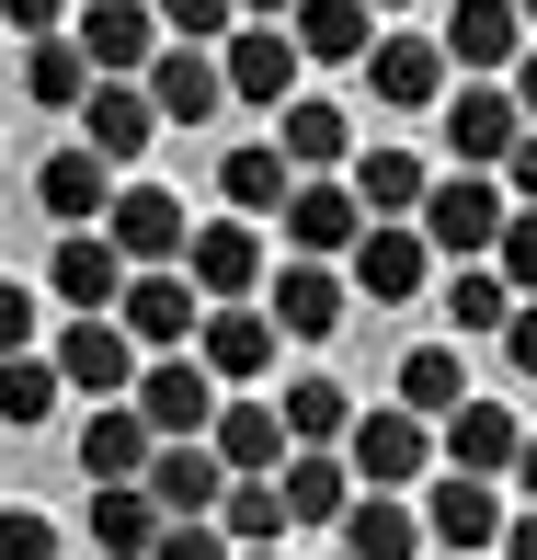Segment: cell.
I'll use <instances>...</instances> for the list:
<instances>
[{"label": "cell", "instance_id": "obj_17", "mask_svg": "<svg viewBox=\"0 0 537 560\" xmlns=\"http://www.w3.org/2000/svg\"><path fill=\"white\" fill-rule=\"evenodd\" d=\"M195 354H207L218 389H252V377L275 366V310H252V298H218V310L195 320Z\"/></svg>", "mask_w": 537, "mask_h": 560}, {"label": "cell", "instance_id": "obj_50", "mask_svg": "<svg viewBox=\"0 0 537 560\" xmlns=\"http://www.w3.org/2000/svg\"><path fill=\"white\" fill-rule=\"evenodd\" d=\"M241 23H287V0H241Z\"/></svg>", "mask_w": 537, "mask_h": 560}, {"label": "cell", "instance_id": "obj_13", "mask_svg": "<svg viewBox=\"0 0 537 560\" xmlns=\"http://www.w3.org/2000/svg\"><path fill=\"white\" fill-rule=\"evenodd\" d=\"M434 126H446V161H457V172H492L503 149L526 138V115H515V92H503V81L446 92V104H434Z\"/></svg>", "mask_w": 537, "mask_h": 560}, {"label": "cell", "instance_id": "obj_20", "mask_svg": "<svg viewBox=\"0 0 537 560\" xmlns=\"http://www.w3.org/2000/svg\"><path fill=\"white\" fill-rule=\"evenodd\" d=\"M138 480H149V503H161V515H218V492H229V469H218L207 435H161Z\"/></svg>", "mask_w": 537, "mask_h": 560}, {"label": "cell", "instance_id": "obj_51", "mask_svg": "<svg viewBox=\"0 0 537 560\" xmlns=\"http://www.w3.org/2000/svg\"><path fill=\"white\" fill-rule=\"evenodd\" d=\"M229 560H287V538H275V549H229Z\"/></svg>", "mask_w": 537, "mask_h": 560}, {"label": "cell", "instance_id": "obj_54", "mask_svg": "<svg viewBox=\"0 0 537 560\" xmlns=\"http://www.w3.org/2000/svg\"><path fill=\"white\" fill-rule=\"evenodd\" d=\"M331 560H354V549H331Z\"/></svg>", "mask_w": 537, "mask_h": 560}, {"label": "cell", "instance_id": "obj_36", "mask_svg": "<svg viewBox=\"0 0 537 560\" xmlns=\"http://www.w3.org/2000/svg\"><path fill=\"white\" fill-rule=\"evenodd\" d=\"M400 400H412L423 423H446L457 400H469V354H457V343H412V354H400Z\"/></svg>", "mask_w": 537, "mask_h": 560}, {"label": "cell", "instance_id": "obj_2", "mask_svg": "<svg viewBox=\"0 0 537 560\" xmlns=\"http://www.w3.org/2000/svg\"><path fill=\"white\" fill-rule=\"evenodd\" d=\"M343 469L366 480V492H423L434 480V423L412 412V400H377V412L343 423Z\"/></svg>", "mask_w": 537, "mask_h": 560}, {"label": "cell", "instance_id": "obj_5", "mask_svg": "<svg viewBox=\"0 0 537 560\" xmlns=\"http://www.w3.org/2000/svg\"><path fill=\"white\" fill-rule=\"evenodd\" d=\"M423 549L492 560V549H503V480H480V469H434V480H423Z\"/></svg>", "mask_w": 537, "mask_h": 560}, {"label": "cell", "instance_id": "obj_43", "mask_svg": "<svg viewBox=\"0 0 537 560\" xmlns=\"http://www.w3.org/2000/svg\"><path fill=\"white\" fill-rule=\"evenodd\" d=\"M492 343H503V366H515V377H526V389H537V298H515V320H503V332H492Z\"/></svg>", "mask_w": 537, "mask_h": 560}, {"label": "cell", "instance_id": "obj_27", "mask_svg": "<svg viewBox=\"0 0 537 560\" xmlns=\"http://www.w3.org/2000/svg\"><path fill=\"white\" fill-rule=\"evenodd\" d=\"M115 287H126V252L104 229H69L58 264H46V298H58V310H115Z\"/></svg>", "mask_w": 537, "mask_h": 560}, {"label": "cell", "instance_id": "obj_46", "mask_svg": "<svg viewBox=\"0 0 537 560\" xmlns=\"http://www.w3.org/2000/svg\"><path fill=\"white\" fill-rule=\"evenodd\" d=\"M492 172H503V195H515V207H537V126H526V138H515V149H503V161H492Z\"/></svg>", "mask_w": 537, "mask_h": 560}, {"label": "cell", "instance_id": "obj_3", "mask_svg": "<svg viewBox=\"0 0 537 560\" xmlns=\"http://www.w3.org/2000/svg\"><path fill=\"white\" fill-rule=\"evenodd\" d=\"M343 287L377 298V310H412V298L434 287V241H423L412 218H366V229L343 241Z\"/></svg>", "mask_w": 537, "mask_h": 560}, {"label": "cell", "instance_id": "obj_28", "mask_svg": "<svg viewBox=\"0 0 537 560\" xmlns=\"http://www.w3.org/2000/svg\"><path fill=\"white\" fill-rule=\"evenodd\" d=\"M287 35H297V58L354 69V58L377 46V12H366V0H287Z\"/></svg>", "mask_w": 537, "mask_h": 560}, {"label": "cell", "instance_id": "obj_38", "mask_svg": "<svg viewBox=\"0 0 537 560\" xmlns=\"http://www.w3.org/2000/svg\"><path fill=\"white\" fill-rule=\"evenodd\" d=\"M275 412H287V446H343V423H354V389H343V377H297V389L275 400Z\"/></svg>", "mask_w": 537, "mask_h": 560}, {"label": "cell", "instance_id": "obj_18", "mask_svg": "<svg viewBox=\"0 0 537 560\" xmlns=\"http://www.w3.org/2000/svg\"><path fill=\"white\" fill-rule=\"evenodd\" d=\"M149 138H161V104H149V81H92L81 92V149H104L115 172L149 161Z\"/></svg>", "mask_w": 537, "mask_h": 560}, {"label": "cell", "instance_id": "obj_42", "mask_svg": "<svg viewBox=\"0 0 537 560\" xmlns=\"http://www.w3.org/2000/svg\"><path fill=\"white\" fill-rule=\"evenodd\" d=\"M0 560H58V526L23 515V503H0Z\"/></svg>", "mask_w": 537, "mask_h": 560}, {"label": "cell", "instance_id": "obj_24", "mask_svg": "<svg viewBox=\"0 0 537 560\" xmlns=\"http://www.w3.org/2000/svg\"><path fill=\"white\" fill-rule=\"evenodd\" d=\"M207 446H218L229 480H241V469H287V412H275V400H229V389H218Z\"/></svg>", "mask_w": 537, "mask_h": 560}, {"label": "cell", "instance_id": "obj_23", "mask_svg": "<svg viewBox=\"0 0 537 560\" xmlns=\"http://www.w3.org/2000/svg\"><path fill=\"white\" fill-rule=\"evenodd\" d=\"M35 207L58 218V229H104V207H115V161H104V149H58V161L35 172Z\"/></svg>", "mask_w": 537, "mask_h": 560}, {"label": "cell", "instance_id": "obj_29", "mask_svg": "<svg viewBox=\"0 0 537 560\" xmlns=\"http://www.w3.org/2000/svg\"><path fill=\"white\" fill-rule=\"evenodd\" d=\"M149 446H161V435H149L138 400H92V423H81V469H92V480H138Z\"/></svg>", "mask_w": 537, "mask_h": 560}, {"label": "cell", "instance_id": "obj_47", "mask_svg": "<svg viewBox=\"0 0 537 560\" xmlns=\"http://www.w3.org/2000/svg\"><path fill=\"white\" fill-rule=\"evenodd\" d=\"M503 92H515V115L537 126V46H526V58H515V69H503Z\"/></svg>", "mask_w": 537, "mask_h": 560}, {"label": "cell", "instance_id": "obj_15", "mask_svg": "<svg viewBox=\"0 0 537 560\" xmlns=\"http://www.w3.org/2000/svg\"><path fill=\"white\" fill-rule=\"evenodd\" d=\"M354 69H366V92L389 115H434V104H446V46H434V35H377Z\"/></svg>", "mask_w": 537, "mask_h": 560}, {"label": "cell", "instance_id": "obj_37", "mask_svg": "<svg viewBox=\"0 0 537 560\" xmlns=\"http://www.w3.org/2000/svg\"><path fill=\"white\" fill-rule=\"evenodd\" d=\"M69 400V377H58V354H0V423L12 435H35L46 412Z\"/></svg>", "mask_w": 537, "mask_h": 560}, {"label": "cell", "instance_id": "obj_39", "mask_svg": "<svg viewBox=\"0 0 537 560\" xmlns=\"http://www.w3.org/2000/svg\"><path fill=\"white\" fill-rule=\"evenodd\" d=\"M149 560H229V526H218V515H161Z\"/></svg>", "mask_w": 537, "mask_h": 560}, {"label": "cell", "instance_id": "obj_53", "mask_svg": "<svg viewBox=\"0 0 537 560\" xmlns=\"http://www.w3.org/2000/svg\"><path fill=\"white\" fill-rule=\"evenodd\" d=\"M515 12H526V35H537V0H515Z\"/></svg>", "mask_w": 537, "mask_h": 560}, {"label": "cell", "instance_id": "obj_48", "mask_svg": "<svg viewBox=\"0 0 537 560\" xmlns=\"http://www.w3.org/2000/svg\"><path fill=\"white\" fill-rule=\"evenodd\" d=\"M503 560H537V503H526V515H503Z\"/></svg>", "mask_w": 537, "mask_h": 560}, {"label": "cell", "instance_id": "obj_40", "mask_svg": "<svg viewBox=\"0 0 537 560\" xmlns=\"http://www.w3.org/2000/svg\"><path fill=\"white\" fill-rule=\"evenodd\" d=\"M161 12V35H184V46H218L229 23H241V0H149Z\"/></svg>", "mask_w": 537, "mask_h": 560}, {"label": "cell", "instance_id": "obj_33", "mask_svg": "<svg viewBox=\"0 0 537 560\" xmlns=\"http://www.w3.org/2000/svg\"><path fill=\"white\" fill-rule=\"evenodd\" d=\"M218 526H229V549H275V538H287V480H275V469H241L218 492Z\"/></svg>", "mask_w": 537, "mask_h": 560}, {"label": "cell", "instance_id": "obj_35", "mask_svg": "<svg viewBox=\"0 0 537 560\" xmlns=\"http://www.w3.org/2000/svg\"><path fill=\"white\" fill-rule=\"evenodd\" d=\"M23 92H35L46 115H81V92H92V58L69 35H23Z\"/></svg>", "mask_w": 537, "mask_h": 560}, {"label": "cell", "instance_id": "obj_25", "mask_svg": "<svg viewBox=\"0 0 537 560\" xmlns=\"http://www.w3.org/2000/svg\"><path fill=\"white\" fill-rule=\"evenodd\" d=\"M275 149H287V172H343V161H354V115L287 92V104H275Z\"/></svg>", "mask_w": 537, "mask_h": 560}, {"label": "cell", "instance_id": "obj_44", "mask_svg": "<svg viewBox=\"0 0 537 560\" xmlns=\"http://www.w3.org/2000/svg\"><path fill=\"white\" fill-rule=\"evenodd\" d=\"M23 343H35V287L0 275V354H23Z\"/></svg>", "mask_w": 537, "mask_h": 560}, {"label": "cell", "instance_id": "obj_4", "mask_svg": "<svg viewBox=\"0 0 537 560\" xmlns=\"http://www.w3.org/2000/svg\"><path fill=\"white\" fill-rule=\"evenodd\" d=\"M115 320H126V343H138V354H172V343H195L207 298H195V275H184V264H126Z\"/></svg>", "mask_w": 537, "mask_h": 560}, {"label": "cell", "instance_id": "obj_16", "mask_svg": "<svg viewBox=\"0 0 537 560\" xmlns=\"http://www.w3.org/2000/svg\"><path fill=\"white\" fill-rule=\"evenodd\" d=\"M149 81V104H161V126H218V104H229V69H218V46H184L172 35L161 58L138 69Z\"/></svg>", "mask_w": 537, "mask_h": 560}, {"label": "cell", "instance_id": "obj_19", "mask_svg": "<svg viewBox=\"0 0 537 560\" xmlns=\"http://www.w3.org/2000/svg\"><path fill=\"white\" fill-rule=\"evenodd\" d=\"M275 218H287V252H320V264H343V241L366 229V207H354V184H331V172H297Z\"/></svg>", "mask_w": 537, "mask_h": 560}, {"label": "cell", "instance_id": "obj_26", "mask_svg": "<svg viewBox=\"0 0 537 560\" xmlns=\"http://www.w3.org/2000/svg\"><path fill=\"white\" fill-rule=\"evenodd\" d=\"M343 184H354V207H366V218H412L434 172H423V149L377 138V149H354V161H343Z\"/></svg>", "mask_w": 537, "mask_h": 560}, {"label": "cell", "instance_id": "obj_30", "mask_svg": "<svg viewBox=\"0 0 537 560\" xmlns=\"http://www.w3.org/2000/svg\"><path fill=\"white\" fill-rule=\"evenodd\" d=\"M287 526H331L354 503V469H343V446H287Z\"/></svg>", "mask_w": 537, "mask_h": 560}, {"label": "cell", "instance_id": "obj_34", "mask_svg": "<svg viewBox=\"0 0 537 560\" xmlns=\"http://www.w3.org/2000/svg\"><path fill=\"white\" fill-rule=\"evenodd\" d=\"M503 320H515V287H503V264H457V275H446V332H457V343H492Z\"/></svg>", "mask_w": 537, "mask_h": 560}, {"label": "cell", "instance_id": "obj_31", "mask_svg": "<svg viewBox=\"0 0 537 560\" xmlns=\"http://www.w3.org/2000/svg\"><path fill=\"white\" fill-rule=\"evenodd\" d=\"M149 538H161L149 480H92V549H104V560H149Z\"/></svg>", "mask_w": 537, "mask_h": 560}, {"label": "cell", "instance_id": "obj_8", "mask_svg": "<svg viewBox=\"0 0 537 560\" xmlns=\"http://www.w3.org/2000/svg\"><path fill=\"white\" fill-rule=\"evenodd\" d=\"M149 412V435H207V412H218V377H207V354L195 343H172V354H138V389H126Z\"/></svg>", "mask_w": 537, "mask_h": 560}, {"label": "cell", "instance_id": "obj_7", "mask_svg": "<svg viewBox=\"0 0 537 560\" xmlns=\"http://www.w3.org/2000/svg\"><path fill=\"white\" fill-rule=\"evenodd\" d=\"M264 310H275V332L331 343V332H343V310H354V287H343V264H320V252H287V264L264 275Z\"/></svg>", "mask_w": 537, "mask_h": 560}, {"label": "cell", "instance_id": "obj_49", "mask_svg": "<svg viewBox=\"0 0 537 560\" xmlns=\"http://www.w3.org/2000/svg\"><path fill=\"white\" fill-rule=\"evenodd\" d=\"M503 480H515V492L537 503V423H526V435H515V469H503Z\"/></svg>", "mask_w": 537, "mask_h": 560}, {"label": "cell", "instance_id": "obj_6", "mask_svg": "<svg viewBox=\"0 0 537 560\" xmlns=\"http://www.w3.org/2000/svg\"><path fill=\"white\" fill-rule=\"evenodd\" d=\"M184 275H195V298H264V275H275V252H264V218H195V241H184Z\"/></svg>", "mask_w": 537, "mask_h": 560}, {"label": "cell", "instance_id": "obj_45", "mask_svg": "<svg viewBox=\"0 0 537 560\" xmlns=\"http://www.w3.org/2000/svg\"><path fill=\"white\" fill-rule=\"evenodd\" d=\"M0 35H69V0H0Z\"/></svg>", "mask_w": 537, "mask_h": 560}, {"label": "cell", "instance_id": "obj_1", "mask_svg": "<svg viewBox=\"0 0 537 560\" xmlns=\"http://www.w3.org/2000/svg\"><path fill=\"white\" fill-rule=\"evenodd\" d=\"M503 218H515L503 172H434V184H423V207H412V229H423L434 252H457V264H492Z\"/></svg>", "mask_w": 537, "mask_h": 560}, {"label": "cell", "instance_id": "obj_32", "mask_svg": "<svg viewBox=\"0 0 537 560\" xmlns=\"http://www.w3.org/2000/svg\"><path fill=\"white\" fill-rule=\"evenodd\" d=\"M287 184H297V172H287V149H275V138H241V149L218 161L229 218H275V207H287Z\"/></svg>", "mask_w": 537, "mask_h": 560}, {"label": "cell", "instance_id": "obj_10", "mask_svg": "<svg viewBox=\"0 0 537 560\" xmlns=\"http://www.w3.org/2000/svg\"><path fill=\"white\" fill-rule=\"evenodd\" d=\"M69 46H81L92 58V81H138L149 58H161V12H149V0H81V23H69Z\"/></svg>", "mask_w": 537, "mask_h": 560}, {"label": "cell", "instance_id": "obj_11", "mask_svg": "<svg viewBox=\"0 0 537 560\" xmlns=\"http://www.w3.org/2000/svg\"><path fill=\"white\" fill-rule=\"evenodd\" d=\"M104 241L126 252V264H184L195 218H184V195H172V184H138V172H126L115 207H104Z\"/></svg>", "mask_w": 537, "mask_h": 560}, {"label": "cell", "instance_id": "obj_22", "mask_svg": "<svg viewBox=\"0 0 537 560\" xmlns=\"http://www.w3.org/2000/svg\"><path fill=\"white\" fill-rule=\"evenodd\" d=\"M515 435H526V423L503 412V400H480V389H469L446 423H434V457H446V469H480V480H503V469H515Z\"/></svg>", "mask_w": 537, "mask_h": 560}, {"label": "cell", "instance_id": "obj_14", "mask_svg": "<svg viewBox=\"0 0 537 560\" xmlns=\"http://www.w3.org/2000/svg\"><path fill=\"white\" fill-rule=\"evenodd\" d=\"M434 46H446V69H469V81H503V69H515L537 35H526V12H515V0H457Z\"/></svg>", "mask_w": 537, "mask_h": 560}, {"label": "cell", "instance_id": "obj_41", "mask_svg": "<svg viewBox=\"0 0 537 560\" xmlns=\"http://www.w3.org/2000/svg\"><path fill=\"white\" fill-rule=\"evenodd\" d=\"M492 264H503V287H515V298H537V207H515V218H503Z\"/></svg>", "mask_w": 537, "mask_h": 560}, {"label": "cell", "instance_id": "obj_12", "mask_svg": "<svg viewBox=\"0 0 537 560\" xmlns=\"http://www.w3.org/2000/svg\"><path fill=\"white\" fill-rule=\"evenodd\" d=\"M218 69H229V104H264V115H275L310 58H297L287 23H229V35H218Z\"/></svg>", "mask_w": 537, "mask_h": 560}, {"label": "cell", "instance_id": "obj_21", "mask_svg": "<svg viewBox=\"0 0 537 560\" xmlns=\"http://www.w3.org/2000/svg\"><path fill=\"white\" fill-rule=\"evenodd\" d=\"M331 538H343L354 560H423V503H412V492H366V480H354V503L331 515Z\"/></svg>", "mask_w": 537, "mask_h": 560}, {"label": "cell", "instance_id": "obj_9", "mask_svg": "<svg viewBox=\"0 0 537 560\" xmlns=\"http://www.w3.org/2000/svg\"><path fill=\"white\" fill-rule=\"evenodd\" d=\"M58 377H69V400H126V389H138V343H126V320L115 310H69Z\"/></svg>", "mask_w": 537, "mask_h": 560}, {"label": "cell", "instance_id": "obj_52", "mask_svg": "<svg viewBox=\"0 0 537 560\" xmlns=\"http://www.w3.org/2000/svg\"><path fill=\"white\" fill-rule=\"evenodd\" d=\"M366 12H377V23H389V12H412V0H366Z\"/></svg>", "mask_w": 537, "mask_h": 560}]
</instances>
